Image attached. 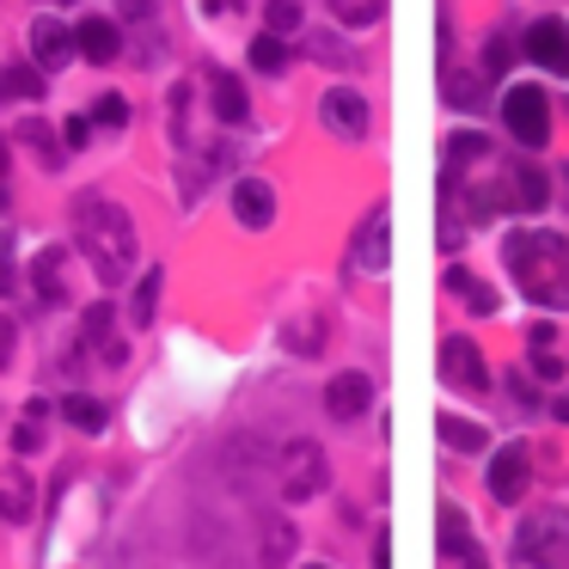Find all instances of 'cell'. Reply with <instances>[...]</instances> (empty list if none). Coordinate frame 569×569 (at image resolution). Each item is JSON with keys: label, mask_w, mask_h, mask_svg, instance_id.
<instances>
[{"label": "cell", "mask_w": 569, "mask_h": 569, "mask_svg": "<svg viewBox=\"0 0 569 569\" xmlns=\"http://www.w3.org/2000/svg\"><path fill=\"white\" fill-rule=\"evenodd\" d=\"M288 349H295V356H307V349H319V319L295 325V331H288Z\"/></svg>", "instance_id": "34"}, {"label": "cell", "mask_w": 569, "mask_h": 569, "mask_svg": "<svg viewBox=\"0 0 569 569\" xmlns=\"http://www.w3.org/2000/svg\"><path fill=\"white\" fill-rule=\"evenodd\" d=\"M307 569H331V563H307Z\"/></svg>", "instance_id": "44"}, {"label": "cell", "mask_w": 569, "mask_h": 569, "mask_svg": "<svg viewBox=\"0 0 569 569\" xmlns=\"http://www.w3.org/2000/svg\"><path fill=\"white\" fill-rule=\"evenodd\" d=\"M441 435H447L453 453H483V447H490V429H483V422H466V417H441Z\"/></svg>", "instance_id": "19"}, {"label": "cell", "mask_w": 569, "mask_h": 569, "mask_svg": "<svg viewBox=\"0 0 569 569\" xmlns=\"http://www.w3.org/2000/svg\"><path fill=\"white\" fill-rule=\"evenodd\" d=\"M331 7H337L343 26H373V19L386 13V0H331Z\"/></svg>", "instance_id": "26"}, {"label": "cell", "mask_w": 569, "mask_h": 569, "mask_svg": "<svg viewBox=\"0 0 569 569\" xmlns=\"http://www.w3.org/2000/svg\"><path fill=\"white\" fill-rule=\"evenodd\" d=\"M508 202L527 214H539L545 202H551V178L539 172V166H515V178H508Z\"/></svg>", "instance_id": "15"}, {"label": "cell", "mask_w": 569, "mask_h": 569, "mask_svg": "<svg viewBox=\"0 0 569 569\" xmlns=\"http://www.w3.org/2000/svg\"><path fill=\"white\" fill-rule=\"evenodd\" d=\"M520 50H527L539 68H551V74H569V26L563 19H539V26H527V43H520Z\"/></svg>", "instance_id": "9"}, {"label": "cell", "mask_w": 569, "mask_h": 569, "mask_svg": "<svg viewBox=\"0 0 569 569\" xmlns=\"http://www.w3.org/2000/svg\"><path fill=\"white\" fill-rule=\"evenodd\" d=\"M325 478H331V466H325V447L319 441H288L282 453H276V490H282L288 502L319 496Z\"/></svg>", "instance_id": "4"}, {"label": "cell", "mask_w": 569, "mask_h": 569, "mask_svg": "<svg viewBox=\"0 0 569 569\" xmlns=\"http://www.w3.org/2000/svg\"><path fill=\"white\" fill-rule=\"evenodd\" d=\"M447 288H453V295H466V307H471V312H496V295L478 282V276H466V270H447Z\"/></svg>", "instance_id": "23"}, {"label": "cell", "mask_w": 569, "mask_h": 569, "mask_svg": "<svg viewBox=\"0 0 569 569\" xmlns=\"http://www.w3.org/2000/svg\"><path fill=\"white\" fill-rule=\"evenodd\" d=\"M373 569H392V539L386 532H373Z\"/></svg>", "instance_id": "39"}, {"label": "cell", "mask_w": 569, "mask_h": 569, "mask_svg": "<svg viewBox=\"0 0 569 569\" xmlns=\"http://www.w3.org/2000/svg\"><path fill=\"white\" fill-rule=\"evenodd\" d=\"M92 123H104V129H123V123H129V104L111 92V99H99V111H92Z\"/></svg>", "instance_id": "32"}, {"label": "cell", "mask_w": 569, "mask_h": 569, "mask_svg": "<svg viewBox=\"0 0 569 569\" xmlns=\"http://www.w3.org/2000/svg\"><path fill=\"white\" fill-rule=\"evenodd\" d=\"M520 295L539 307H569V246L557 233H515L502 246Z\"/></svg>", "instance_id": "2"}, {"label": "cell", "mask_w": 569, "mask_h": 569, "mask_svg": "<svg viewBox=\"0 0 569 569\" xmlns=\"http://www.w3.org/2000/svg\"><path fill=\"white\" fill-rule=\"evenodd\" d=\"M532 368H539L545 380H563V361H557L551 349H532Z\"/></svg>", "instance_id": "36"}, {"label": "cell", "mask_w": 569, "mask_h": 569, "mask_svg": "<svg viewBox=\"0 0 569 569\" xmlns=\"http://www.w3.org/2000/svg\"><path fill=\"white\" fill-rule=\"evenodd\" d=\"M0 172H7V136H0Z\"/></svg>", "instance_id": "42"}, {"label": "cell", "mask_w": 569, "mask_h": 569, "mask_svg": "<svg viewBox=\"0 0 569 569\" xmlns=\"http://www.w3.org/2000/svg\"><path fill=\"white\" fill-rule=\"evenodd\" d=\"M62 270H68V246H50V251H38V258H31V288H38L43 307H62V300H68Z\"/></svg>", "instance_id": "12"}, {"label": "cell", "mask_w": 569, "mask_h": 569, "mask_svg": "<svg viewBox=\"0 0 569 569\" xmlns=\"http://www.w3.org/2000/svg\"><path fill=\"white\" fill-rule=\"evenodd\" d=\"M31 508H38V490H31L19 471H7V478H0V515H7V520H31Z\"/></svg>", "instance_id": "17"}, {"label": "cell", "mask_w": 569, "mask_h": 569, "mask_svg": "<svg viewBox=\"0 0 569 569\" xmlns=\"http://www.w3.org/2000/svg\"><path fill=\"white\" fill-rule=\"evenodd\" d=\"M251 68H258V74H282V68H288V43L276 38V31H263V38L251 43Z\"/></svg>", "instance_id": "22"}, {"label": "cell", "mask_w": 569, "mask_h": 569, "mask_svg": "<svg viewBox=\"0 0 569 569\" xmlns=\"http://www.w3.org/2000/svg\"><path fill=\"white\" fill-rule=\"evenodd\" d=\"M80 331H87V343H111V307H104V300H99V307H87V319H80Z\"/></svg>", "instance_id": "30"}, {"label": "cell", "mask_w": 569, "mask_h": 569, "mask_svg": "<svg viewBox=\"0 0 569 569\" xmlns=\"http://www.w3.org/2000/svg\"><path fill=\"white\" fill-rule=\"evenodd\" d=\"M227 197H233L239 227H270L276 221V184H263V178H239Z\"/></svg>", "instance_id": "11"}, {"label": "cell", "mask_w": 569, "mask_h": 569, "mask_svg": "<svg viewBox=\"0 0 569 569\" xmlns=\"http://www.w3.org/2000/svg\"><path fill=\"white\" fill-rule=\"evenodd\" d=\"M557 417H569V398H563V405H557Z\"/></svg>", "instance_id": "43"}, {"label": "cell", "mask_w": 569, "mask_h": 569, "mask_svg": "<svg viewBox=\"0 0 569 569\" xmlns=\"http://www.w3.org/2000/svg\"><path fill=\"white\" fill-rule=\"evenodd\" d=\"M386 227H392V214L373 209V221L356 239V270H386Z\"/></svg>", "instance_id": "16"}, {"label": "cell", "mask_w": 569, "mask_h": 569, "mask_svg": "<svg viewBox=\"0 0 569 569\" xmlns=\"http://www.w3.org/2000/svg\"><path fill=\"white\" fill-rule=\"evenodd\" d=\"M7 361H13V319L0 312V368H7Z\"/></svg>", "instance_id": "38"}, {"label": "cell", "mask_w": 569, "mask_h": 569, "mask_svg": "<svg viewBox=\"0 0 569 569\" xmlns=\"http://www.w3.org/2000/svg\"><path fill=\"white\" fill-rule=\"evenodd\" d=\"M74 227H80V251L99 263L104 282H123L129 263H136V221H129L123 202H111V197L74 202Z\"/></svg>", "instance_id": "1"}, {"label": "cell", "mask_w": 569, "mask_h": 569, "mask_svg": "<svg viewBox=\"0 0 569 569\" xmlns=\"http://www.w3.org/2000/svg\"><path fill=\"white\" fill-rule=\"evenodd\" d=\"M123 7H129V13H148V7H153V0H123Z\"/></svg>", "instance_id": "41"}, {"label": "cell", "mask_w": 569, "mask_h": 569, "mask_svg": "<svg viewBox=\"0 0 569 569\" xmlns=\"http://www.w3.org/2000/svg\"><path fill=\"white\" fill-rule=\"evenodd\" d=\"M441 380L453 386V392H483V386H490L483 356H478L471 337H447V343H441Z\"/></svg>", "instance_id": "6"}, {"label": "cell", "mask_w": 569, "mask_h": 569, "mask_svg": "<svg viewBox=\"0 0 569 569\" xmlns=\"http://www.w3.org/2000/svg\"><path fill=\"white\" fill-rule=\"evenodd\" d=\"M0 295H19V276H13V233H0Z\"/></svg>", "instance_id": "33"}, {"label": "cell", "mask_w": 569, "mask_h": 569, "mask_svg": "<svg viewBox=\"0 0 569 569\" xmlns=\"http://www.w3.org/2000/svg\"><path fill=\"white\" fill-rule=\"evenodd\" d=\"M319 117H325V129H337L343 141H361V136H368V99H361V92H349V87L325 92V99H319Z\"/></svg>", "instance_id": "7"}, {"label": "cell", "mask_w": 569, "mask_h": 569, "mask_svg": "<svg viewBox=\"0 0 569 569\" xmlns=\"http://www.w3.org/2000/svg\"><path fill=\"white\" fill-rule=\"evenodd\" d=\"M209 92H214V111H221L227 123H239V117H246V87H239L233 74H221V68H209Z\"/></svg>", "instance_id": "18"}, {"label": "cell", "mask_w": 569, "mask_h": 569, "mask_svg": "<svg viewBox=\"0 0 569 569\" xmlns=\"http://www.w3.org/2000/svg\"><path fill=\"white\" fill-rule=\"evenodd\" d=\"M515 563H527V569H569V515H563V508H539V515L520 520Z\"/></svg>", "instance_id": "3"}, {"label": "cell", "mask_w": 569, "mask_h": 569, "mask_svg": "<svg viewBox=\"0 0 569 569\" xmlns=\"http://www.w3.org/2000/svg\"><path fill=\"white\" fill-rule=\"evenodd\" d=\"M520 490H527V453H520V447H496L490 496H496V502H520Z\"/></svg>", "instance_id": "13"}, {"label": "cell", "mask_w": 569, "mask_h": 569, "mask_svg": "<svg viewBox=\"0 0 569 569\" xmlns=\"http://www.w3.org/2000/svg\"><path fill=\"white\" fill-rule=\"evenodd\" d=\"M508 56H515V50H508V38L483 43V68H490V74H508Z\"/></svg>", "instance_id": "35"}, {"label": "cell", "mask_w": 569, "mask_h": 569, "mask_svg": "<svg viewBox=\"0 0 569 569\" xmlns=\"http://www.w3.org/2000/svg\"><path fill=\"white\" fill-rule=\"evenodd\" d=\"M202 7H209V13H239L246 0H202Z\"/></svg>", "instance_id": "40"}, {"label": "cell", "mask_w": 569, "mask_h": 569, "mask_svg": "<svg viewBox=\"0 0 569 569\" xmlns=\"http://www.w3.org/2000/svg\"><path fill=\"white\" fill-rule=\"evenodd\" d=\"M502 123L520 148H545V141H551V104H545V92L527 87V80L508 87L502 92Z\"/></svg>", "instance_id": "5"}, {"label": "cell", "mask_w": 569, "mask_h": 569, "mask_svg": "<svg viewBox=\"0 0 569 569\" xmlns=\"http://www.w3.org/2000/svg\"><path fill=\"white\" fill-rule=\"evenodd\" d=\"M31 62L38 68H68L74 62V31L62 26V19H31Z\"/></svg>", "instance_id": "10"}, {"label": "cell", "mask_w": 569, "mask_h": 569, "mask_svg": "<svg viewBox=\"0 0 569 569\" xmlns=\"http://www.w3.org/2000/svg\"><path fill=\"white\" fill-rule=\"evenodd\" d=\"M160 288H166V276H160V270L141 276V288H136V325H148V319H153V307H160Z\"/></svg>", "instance_id": "27"}, {"label": "cell", "mask_w": 569, "mask_h": 569, "mask_svg": "<svg viewBox=\"0 0 569 569\" xmlns=\"http://www.w3.org/2000/svg\"><path fill=\"white\" fill-rule=\"evenodd\" d=\"M368 405H373V380L361 368H343L331 386H325V410H331L337 422H356Z\"/></svg>", "instance_id": "8"}, {"label": "cell", "mask_w": 569, "mask_h": 569, "mask_svg": "<svg viewBox=\"0 0 569 569\" xmlns=\"http://www.w3.org/2000/svg\"><path fill=\"white\" fill-rule=\"evenodd\" d=\"M263 19H270V31L282 38V31L300 26V7H295V0H270V13H263Z\"/></svg>", "instance_id": "31"}, {"label": "cell", "mask_w": 569, "mask_h": 569, "mask_svg": "<svg viewBox=\"0 0 569 569\" xmlns=\"http://www.w3.org/2000/svg\"><path fill=\"white\" fill-rule=\"evenodd\" d=\"M62 417L68 422H74V429H87V435H99L104 429V422H111V417H104V405H99V398H62Z\"/></svg>", "instance_id": "21"}, {"label": "cell", "mask_w": 569, "mask_h": 569, "mask_svg": "<svg viewBox=\"0 0 569 569\" xmlns=\"http://www.w3.org/2000/svg\"><path fill=\"white\" fill-rule=\"evenodd\" d=\"M13 447H19V453H38V447H43V405H31L26 417H19V429H13Z\"/></svg>", "instance_id": "25"}, {"label": "cell", "mask_w": 569, "mask_h": 569, "mask_svg": "<svg viewBox=\"0 0 569 569\" xmlns=\"http://www.w3.org/2000/svg\"><path fill=\"white\" fill-rule=\"evenodd\" d=\"M441 551H453V557L471 551V520L459 502H441Z\"/></svg>", "instance_id": "20"}, {"label": "cell", "mask_w": 569, "mask_h": 569, "mask_svg": "<svg viewBox=\"0 0 569 569\" xmlns=\"http://www.w3.org/2000/svg\"><path fill=\"white\" fill-rule=\"evenodd\" d=\"M0 99H43V87H38L31 68H7V74H0Z\"/></svg>", "instance_id": "24"}, {"label": "cell", "mask_w": 569, "mask_h": 569, "mask_svg": "<svg viewBox=\"0 0 569 569\" xmlns=\"http://www.w3.org/2000/svg\"><path fill=\"white\" fill-rule=\"evenodd\" d=\"M288 557H295V527H276L270 539H263V563H270V569H282Z\"/></svg>", "instance_id": "29"}, {"label": "cell", "mask_w": 569, "mask_h": 569, "mask_svg": "<svg viewBox=\"0 0 569 569\" xmlns=\"http://www.w3.org/2000/svg\"><path fill=\"white\" fill-rule=\"evenodd\" d=\"M74 43H80V56H87V62H99V68L117 62V50H123V38H117L111 19H80Z\"/></svg>", "instance_id": "14"}, {"label": "cell", "mask_w": 569, "mask_h": 569, "mask_svg": "<svg viewBox=\"0 0 569 569\" xmlns=\"http://www.w3.org/2000/svg\"><path fill=\"white\" fill-rule=\"evenodd\" d=\"M19 141H31L43 166H62V148H56V136H50V129H43V123H26V129H19Z\"/></svg>", "instance_id": "28"}, {"label": "cell", "mask_w": 569, "mask_h": 569, "mask_svg": "<svg viewBox=\"0 0 569 569\" xmlns=\"http://www.w3.org/2000/svg\"><path fill=\"white\" fill-rule=\"evenodd\" d=\"M68 141H74V148H87L92 141V117H68V129H62Z\"/></svg>", "instance_id": "37"}]
</instances>
